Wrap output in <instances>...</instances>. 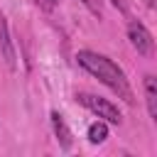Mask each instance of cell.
I'll return each instance as SVG.
<instances>
[{
	"mask_svg": "<svg viewBox=\"0 0 157 157\" xmlns=\"http://www.w3.org/2000/svg\"><path fill=\"white\" fill-rule=\"evenodd\" d=\"M76 61L81 69H86L93 78H98L103 86H108L118 98H123L125 103H135V96H132V88H130V81L125 76V71L113 61L108 59L105 54H98V52H91V49H81L76 52Z\"/></svg>",
	"mask_w": 157,
	"mask_h": 157,
	"instance_id": "cell-1",
	"label": "cell"
},
{
	"mask_svg": "<svg viewBox=\"0 0 157 157\" xmlns=\"http://www.w3.org/2000/svg\"><path fill=\"white\" fill-rule=\"evenodd\" d=\"M76 101L83 105V108H88L96 118H101V120H105V123H110V125H120L123 123V113L118 110V105H113L108 98H103V96H96V93H88V91H78L76 93Z\"/></svg>",
	"mask_w": 157,
	"mask_h": 157,
	"instance_id": "cell-2",
	"label": "cell"
},
{
	"mask_svg": "<svg viewBox=\"0 0 157 157\" xmlns=\"http://www.w3.org/2000/svg\"><path fill=\"white\" fill-rule=\"evenodd\" d=\"M128 39H130L132 49L137 54H142V56H150L152 49H155V39H152L150 29L142 22H137V20H130L128 22Z\"/></svg>",
	"mask_w": 157,
	"mask_h": 157,
	"instance_id": "cell-3",
	"label": "cell"
},
{
	"mask_svg": "<svg viewBox=\"0 0 157 157\" xmlns=\"http://www.w3.org/2000/svg\"><path fill=\"white\" fill-rule=\"evenodd\" d=\"M0 54L7 64L10 71L17 69V54H15V44H12V37H10V27H7V20L5 15L0 12Z\"/></svg>",
	"mask_w": 157,
	"mask_h": 157,
	"instance_id": "cell-4",
	"label": "cell"
},
{
	"mask_svg": "<svg viewBox=\"0 0 157 157\" xmlns=\"http://www.w3.org/2000/svg\"><path fill=\"white\" fill-rule=\"evenodd\" d=\"M49 118H52V130H54V137H56L59 147H61V150H71V145H74V135H71V130H69L64 115L56 113V110H52Z\"/></svg>",
	"mask_w": 157,
	"mask_h": 157,
	"instance_id": "cell-5",
	"label": "cell"
},
{
	"mask_svg": "<svg viewBox=\"0 0 157 157\" xmlns=\"http://www.w3.org/2000/svg\"><path fill=\"white\" fill-rule=\"evenodd\" d=\"M142 91H145V105H147V113L152 120H157V78L152 74L145 76L142 81Z\"/></svg>",
	"mask_w": 157,
	"mask_h": 157,
	"instance_id": "cell-6",
	"label": "cell"
},
{
	"mask_svg": "<svg viewBox=\"0 0 157 157\" xmlns=\"http://www.w3.org/2000/svg\"><path fill=\"white\" fill-rule=\"evenodd\" d=\"M86 137H88V142H91V145H103V142L108 140V123L98 118L96 123H91V125H88Z\"/></svg>",
	"mask_w": 157,
	"mask_h": 157,
	"instance_id": "cell-7",
	"label": "cell"
},
{
	"mask_svg": "<svg viewBox=\"0 0 157 157\" xmlns=\"http://www.w3.org/2000/svg\"><path fill=\"white\" fill-rule=\"evenodd\" d=\"M81 2L88 7V12H91L93 17L103 20V2H101V0H81Z\"/></svg>",
	"mask_w": 157,
	"mask_h": 157,
	"instance_id": "cell-8",
	"label": "cell"
},
{
	"mask_svg": "<svg viewBox=\"0 0 157 157\" xmlns=\"http://www.w3.org/2000/svg\"><path fill=\"white\" fill-rule=\"evenodd\" d=\"M34 2H37L42 10H47V12H52V10L59 5V0H34Z\"/></svg>",
	"mask_w": 157,
	"mask_h": 157,
	"instance_id": "cell-9",
	"label": "cell"
},
{
	"mask_svg": "<svg viewBox=\"0 0 157 157\" xmlns=\"http://www.w3.org/2000/svg\"><path fill=\"white\" fill-rule=\"evenodd\" d=\"M108 2H110L115 10H120V12H125V10H128V0H108Z\"/></svg>",
	"mask_w": 157,
	"mask_h": 157,
	"instance_id": "cell-10",
	"label": "cell"
},
{
	"mask_svg": "<svg viewBox=\"0 0 157 157\" xmlns=\"http://www.w3.org/2000/svg\"><path fill=\"white\" fill-rule=\"evenodd\" d=\"M145 5H147L150 10H155V0H145Z\"/></svg>",
	"mask_w": 157,
	"mask_h": 157,
	"instance_id": "cell-11",
	"label": "cell"
}]
</instances>
